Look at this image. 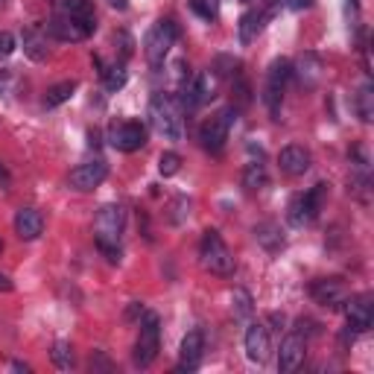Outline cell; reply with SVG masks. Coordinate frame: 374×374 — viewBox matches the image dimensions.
<instances>
[{"label": "cell", "mask_w": 374, "mask_h": 374, "mask_svg": "<svg viewBox=\"0 0 374 374\" xmlns=\"http://www.w3.org/2000/svg\"><path fill=\"white\" fill-rule=\"evenodd\" d=\"M345 319H348V328L354 333H363L374 324V307L368 296H357L345 301Z\"/></svg>", "instance_id": "7c38bea8"}, {"label": "cell", "mask_w": 374, "mask_h": 374, "mask_svg": "<svg viewBox=\"0 0 374 374\" xmlns=\"http://www.w3.org/2000/svg\"><path fill=\"white\" fill-rule=\"evenodd\" d=\"M310 152L304 150V146H299V143H289V146H284L281 150V155H278V164H281V173L284 175H289V178H299V175H304L307 170H310Z\"/></svg>", "instance_id": "4fadbf2b"}, {"label": "cell", "mask_w": 374, "mask_h": 374, "mask_svg": "<svg viewBox=\"0 0 374 374\" xmlns=\"http://www.w3.org/2000/svg\"><path fill=\"white\" fill-rule=\"evenodd\" d=\"M199 257H202V266L210 269L214 275H234V254L229 252V246H225V240L220 237V231L208 229L202 234Z\"/></svg>", "instance_id": "277c9868"}, {"label": "cell", "mask_w": 374, "mask_h": 374, "mask_svg": "<svg viewBox=\"0 0 374 374\" xmlns=\"http://www.w3.org/2000/svg\"><path fill=\"white\" fill-rule=\"evenodd\" d=\"M234 117H237V108H234V106H229V108L217 111L214 117L202 123V129H199V141H202V146H205L208 152H214V155H217V152H222L225 141H229V132H231Z\"/></svg>", "instance_id": "52a82bcc"}, {"label": "cell", "mask_w": 374, "mask_h": 374, "mask_svg": "<svg viewBox=\"0 0 374 374\" xmlns=\"http://www.w3.org/2000/svg\"><path fill=\"white\" fill-rule=\"evenodd\" d=\"M264 21H266V15H260V12H246L240 18V27H237V36H240V44L246 47L252 44L257 36H260V29H264Z\"/></svg>", "instance_id": "ffe728a7"}, {"label": "cell", "mask_w": 374, "mask_h": 374, "mask_svg": "<svg viewBox=\"0 0 374 374\" xmlns=\"http://www.w3.org/2000/svg\"><path fill=\"white\" fill-rule=\"evenodd\" d=\"M324 193H328V185H316V187H310L307 193H301L307 222H313V220L319 217V210H322V205H324Z\"/></svg>", "instance_id": "603a6c76"}, {"label": "cell", "mask_w": 374, "mask_h": 374, "mask_svg": "<svg viewBox=\"0 0 374 374\" xmlns=\"http://www.w3.org/2000/svg\"><path fill=\"white\" fill-rule=\"evenodd\" d=\"M246 357L252 363H266L269 360V331H266V324H249Z\"/></svg>", "instance_id": "2e32d148"}, {"label": "cell", "mask_w": 374, "mask_h": 374, "mask_svg": "<svg viewBox=\"0 0 374 374\" xmlns=\"http://www.w3.org/2000/svg\"><path fill=\"white\" fill-rule=\"evenodd\" d=\"M243 187H246L249 193L266 187V167L260 164V161H252V164H246V170H243Z\"/></svg>", "instance_id": "d4e9b609"}, {"label": "cell", "mask_w": 374, "mask_h": 374, "mask_svg": "<svg viewBox=\"0 0 374 374\" xmlns=\"http://www.w3.org/2000/svg\"><path fill=\"white\" fill-rule=\"evenodd\" d=\"M234 94H237V100H240V106H249V100H252V91H249V85L246 82H243V79H237V82H234Z\"/></svg>", "instance_id": "d590c367"}, {"label": "cell", "mask_w": 374, "mask_h": 374, "mask_svg": "<svg viewBox=\"0 0 374 374\" xmlns=\"http://www.w3.org/2000/svg\"><path fill=\"white\" fill-rule=\"evenodd\" d=\"M310 3H313V0H287V6H289V9H296V12L310 9Z\"/></svg>", "instance_id": "74e56055"}, {"label": "cell", "mask_w": 374, "mask_h": 374, "mask_svg": "<svg viewBox=\"0 0 374 374\" xmlns=\"http://www.w3.org/2000/svg\"><path fill=\"white\" fill-rule=\"evenodd\" d=\"M115 41L120 44V53H123V59H129V56H132V38H129V32H117V36H115Z\"/></svg>", "instance_id": "e575fe53"}, {"label": "cell", "mask_w": 374, "mask_h": 374, "mask_svg": "<svg viewBox=\"0 0 374 374\" xmlns=\"http://www.w3.org/2000/svg\"><path fill=\"white\" fill-rule=\"evenodd\" d=\"M254 240H257L266 252L284 249V234H281V229H278L275 222H260V225H254Z\"/></svg>", "instance_id": "d6986e66"}, {"label": "cell", "mask_w": 374, "mask_h": 374, "mask_svg": "<svg viewBox=\"0 0 374 374\" xmlns=\"http://www.w3.org/2000/svg\"><path fill=\"white\" fill-rule=\"evenodd\" d=\"M178 41V27L173 18H164L158 21L150 32H146V41H143V53H146V62H150V68L158 71L161 64H164L170 47Z\"/></svg>", "instance_id": "3957f363"}, {"label": "cell", "mask_w": 374, "mask_h": 374, "mask_svg": "<svg viewBox=\"0 0 374 374\" xmlns=\"http://www.w3.org/2000/svg\"><path fill=\"white\" fill-rule=\"evenodd\" d=\"M108 3H111V6H115V9H120V12H123V9L129 6V0H108Z\"/></svg>", "instance_id": "b9f144b4"}, {"label": "cell", "mask_w": 374, "mask_h": 374, "mask_svg": "<svg viewBox=\"0 0 374 374\" xmlns=\"http://www.w3.org/2000/svg\"><path fill=\"white\" fill-rule=\"evenodd\" d=\"M202 351H205V333L196 328L182 339V351H178V368L175 371H193L202 363Z\"/></svg>", "instance_id": "5bb4252c"}, {"label": "cell", "mask_w": 374, "mask_h": 374, "mask_svg": "<svg viewBox=\"0 0 374 374\" xmlns=\"http://www.w3.org/2000/svg\"><path fill=\"white\" fill-rule=\"evenodd\" d=\"M9 289H12V278H9V275L0 272V292H9Z\"/></svg>", "instance_id": "f35d334b"}, {"label": "cell", "mask_w": 374, "mask_h": 374, "mask_svg": "<svg viewBox=\"0 0 374 374\" xmlns=\"http://www.w3.org/2000/svg\"><path fill=\"white\" fill-rule=\"evenodd\" d=\"M178 170H182V155H178V152H164V155L158 158V173L164 175V178L175 175Z\"/></svg>", "instance_id": "f546056e"}, {"label": "cell", "mask_w": 374, "mask_h": 374, "mask_svg": "<svg viewBox=\"0 0 374 374\" xmlns=\"http://www.w3.org/2000/svg\"><path fill=\"white\" fill-rule=\"evenodd\" d=\"M322 59L316 56V53H301L299 59H296V68H292V73H296V79H299V85L304 88V91H313L316 85H319V79H322Z\"/></svg>", "instance_id": "9a60e30c"}, {"label": "cell", "mask_w": 374, "mask_h": 374, "mask_svg": "<svg viewBox=\"0 0 374 374\" xmlns=\"http://www.w3.org/2000/svg\"><path fill=\"white\" fill-rule=\"evenodd\" d=\"M24 53L32 62H44L47 59V36L38 29H27L24 32Z\"/></svg>", "instance_id": "44dd1931"}, {"label": "cell", "mask_w": 374, "mask_h": 374, "mask_svg": "<svg viewBox=\"0 0 374 374\" xmlns=\"http://www.w3.org/2000/svg\"><path fill=\"white\" fill-rule=\"evenodd\" d=\"M187 214H190V199H187V196H178V199L173 202V217H170V220L178 225V222H185Z\"/></svg>", "instance_id": "d6a6232c"}, {"label": "cell", "mask_w": 374, "mask_h": 374, "mask_svg": "<svg viewBox=\"0 0 374 374\" xmlns=\"http://www.w3.org/2000/svg\"><path fill=\"white\" fill-rule=\"evenodd\" d=\"M304 354H307V339L299 331L287 333L284 343H281V354H278V371L292 374V371H296L304 363Z\"/></svg>", "instance_id": "8fae6325"}, {"label": "cell", "mask_w": 374, "mask_h": 374, "mask_svg": "<svg viewBox=\"0 0 374 374\" xmlns=\"http://www.w3.org/2000/svg\"><path fill=\"white\" fill-rule=\"evenodd\" d=\"M47 29H50V36L59 38V41H82L96 29V21L94 18H71V15H59V18L50 21Z\"/></svg>", "instance_id": "9c48e42d"}, {"label": "cell", "mask_w": 374, "mask_h": 374, "mask_svg": "<svg viewBox=\"0 0 374 374\" xmlns=\"http://www.w3.org/2000/svg\"><path fill=\"white\" fill-rule=\"evenodd\" d=\"M103 79H106V91H108V94H117V91L126 85V79H129L126 64L120 62V64H111V68H106Z\"/></svg>", "instance_id": "4316f807"}, {"label": "cell", "mask_w": 374, "mask_h": 374, "mask_svg": "<svg viewBox=\"0 0 374 374\" xmlns=\"http://www.w3.org/2000/svg\"><path fill=\"white\" fill-rule=\"evenodd\" d=\"M62 15H71V18H94V6H91V0H62Z\"/></svg>", "instance_id": "f1b7e54d"}, {"label": "cell", "mask_w": 374, "mask_h": 374, "mask_svg": "<svg viewBox=\"0 0 374 374\" xmlns=\"http://www.w3.org/2000/svg\"><path fill=\"white\" fill-rule=\"evenodd\" d=\"M150 120L152 129L164 141H182L185 126H182V106L170 94H152L150 100Z\"/></svg>", "instance_id": "7a4b0ae2"}, {"label": "cell", "mask_w": 374, "mask_h": 374, "mask_svg": "<svg viewBox=\"0 0 374 374\" xmlns=\"http://www.w3.org/2000/svg\"><path fill=\"white\" fill-rule=\"evenodd\" d=\"M50 357H53V366H56V368H62V371H71V368H73V363H76L71 343H56V345H53V351H50Z\"/></svg>", "instance_id": "83f0119b"}, {"label": "cell", "mask_w": 374, "mask_h": 374, "mask_svg": "<svg viewBox=\"0 0 374 374\" xmlns=\"http://www.w3.org/2000/svg\"><path fill=\"white\" fill-rule=\"evenodd\" d=\"M6 85H9V73L0 71V91H6Z\"/></svg>", "instance_id": "60d3db41"}, {"label": "cell", "mask_w": 374, "mask_h": 374, "mask_svg": "<svg viewBox=\"0 0 374 374\" xmlns=\"http://www.w3.org/2000/svg\"><path fill=\"white\" fill-rule=\"evenodd\" d=\"M73 91H76V82H73V79L56 82L53 88H47V94H44V108H56V106H62V103H68L71 96H73Z\"/></svg>", "instance_id": "7402d4cb"}, {"label": "cell", "mask_w": 374, "mask_h": 374, "mask_svg": "<svg viewBox=\"0 0 374 374\" xmlns=\"http://www.w3.org/2000/svg\"><path fill=\"white\" fill-rule=\"evenodd\" d=\"M9 185V173H6V167L0 164V187H6Z\"/></svg>", "instance_id": "ab89813d"}, {"label": "cell", "mask_w": 374, "mask_h": 374, "mask_svg": "<svg viewBox=\"0 0 374 374\" xmlns=\"http://www.w3.org/2000/svg\"><path fill=\"white\" fill-rule=\"evenodd\" d=\"M106 175H108V164L106 161H88V164H79L76 170H71V187L73 190H94V187H100L106 182Z\"/></svg>", "instance_id": "30bf717a"}, {"label": "cell", "mask_w": 374, "mask_h": 374, "mask_svg": "<svg viewBox=\"0 0 374 374\" xmlns=\"http://www.w3.org/2000/svg\"><path fill=\"white\" fill-rule=\"evenodd\" d=\"M354 108H357V115H360L363 123H371V117H374V85L371 82H366L360 91H357Z\"/></svg>", "instance_id": "cb8c5ba5"}, {"label": "cell", "mask_w": 374, "mask_h": 374, "mask_svg": "<svg viewBox=\"0 0 374 374\" xmlns=\"http://www.w3.org/2000/svg\"><path fill=\"white\" fill-rule=\"evenodd\" d=\"M190 9L199 15L205 21H214L217 18V0H190Z\"/></svg>", "instance_id": "1f68e13d"}, {"label": "cell", "mask_w": 374, "mask_h": 374, "mask_svg": "<svg viewBox=\"0 0 374 374\" xmlns=\"http://www.w3.org/2000/svg\"><path fill=\"white\" fill-rule=\"evenodd\" d=\"M126 229V210L120 205H103L100 214H96V225H94V240L96 249H100L111 264L120 260V237Z\"/></svg>", "instance_id": "6da1fadb"}, {"label": "cell", "mask_w": 374, "mask_h": 374, "mask_svg": "<svg viewBox=\"0 0 374 374\" xmlns=\"http://www.w3.org/2000/svg\"><path fill=\"white\" fill-rule=\"evenodd\" d=\"M287 220L296 225V229H301V225H307V214H304V199H301V193L299 196H292L289 208H287Z\"/></svg>", "instance_id": "4dcf8cb0"}, {"label": "cell", "mask_w": 374, "mask_h": 374, "mask_svg": "<svg viewBox=\"0 0 374 374\" xmlns=\"http://www.w3.org/2000/svg\"><path fill=\"white\" fill-rule=\"evenodd\" d=\"M310 296H313V301L328 307V304L343 301L345 287H343V281H339V278H319V281L310 284Z\"/></svg>", "instance_id": "ac0fdd59"}, {"label": "cell", "mask_w": 374, "mask_h": 374, "mask_svg": "<svg viewBox=\"0 0 374 374\" xmlns=\"http://www.w3.org/2000/svg\"><path fill=\"white\" fill-rule=\"evenodd\" d=\"M12 368L15 371H29V366H24V363H12Z\"/></svg>", "instance_id": "7bdbcfd3"}, {"label": "cell", "mask_w": 374, "mask_h": 374, "mask_svg": "<svg viewBox=\"0 0 374 374\" xmlns=\"http://www.w3.org/2000/svg\"><path fill=\"white\" fill-rule=\"evenodd\" d=\"M138 316H143V304L132 301V304H129V310H126V322H135Z\"/></svg>", "instance_id": "8d00e7d4"}, {"label": "cell", "mask_w": 374, "mask_h": 374, "mask_svg": "<svg viewBox=\"0 0 374 374\" xmlns=\"http://www.w3.org/2000/svg\"><path fill=\"white\" fill-rule=\"evenodd\" d=\"M108 141L117 152H135L146 143V129L138 120H123V123H111L108 129Z\"/></svg>", "instance_id": "ba28073f"}, {"label": "cell", "mask_w": 374, "mask_h": 374, "mask_svg": "<svg viewBox=\"0 0 374 374\" xmlns=\"http://www.w3.org/2000/svg\"><path fill=\"white\" fill-rule=\"evenodd\" d=\"M161 351V319L158 313H143L141 319V333L135 343V366L150 368Z\"/></svg>", "instance_id": "5b68a950"}, {"label": "cell", "mask_w": 374, "mask_h": 374, "mask_svg": "<svg viewBox=\"0 0 374 374\" xmlns=\"http://www.w3.org/2000/svg\"><path fill=\"white\" fill-rule=\"evenodd\" d=\"M15 231H18L21 240H38L44 231V217L36 208H21L15 214Z\"/></svg>", "instance_id": "e0dca14e"}, {"label": "cell", "mask_w": 374, "mask_h": 374, "mask_svg": "<svg viewBox=\"0 0 374 374\" xmlns=\"http://www.w3.org/2000/svg\"><path fill=\"white\" fill-rule=\"evenodd\" d=\"M231 310H234V319H249L254 313V301H252V292L237 287L231 292Z\"/></svg>", "instance_id": "484cf974"}, {"label": "cell", "mask_w": 374, "mask_h": 374, "mask_svg": "<svg viewBox=\"0 0 374 374\" xmlns=\"http://www.w3.org/2000/svg\"><path fill=\"white\" fill-rule=\"evenodd\" d=\"M292 76V64L287 59H275L266 71V88H264V103L269 108L272 120H278L281 115V100H284V88Z\"/></svg>", "instance_id": "8992f818"}, {"label": "cell", "mask_w": 374, "mask_h": 374, "mask_svg": "<svg viewBox=\"0 0 374 374\" xmlns=\"http://www.w3.org/2000/svg\"><path fill=\"white\" fill-rule=\"evenodd\" d=\"M15 47H18V44H15L12 32H0V56H12Z\"/></svg>", "instance_id": "836d02e7"}, {"label": "cell", "mask_w": 374, "mask_h": 374, "mask_svg": "<svg viewBox=\"0 0 374 374\" xmlns=\"http://www.w3.org/2000/svg\"><path fill=\"white\" fill-rule=\"evenodd\" d=\"M240 3H249V0H240Z\"/></svg>", "instance_id": "ee69618b"}]
</instances>
